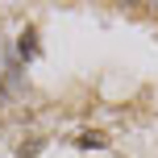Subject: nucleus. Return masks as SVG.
Segmentation results:
<instances>
[{
	"instance_id": "1",
	"label": "nucleus",
	"mask_w": 158,
	"mask_h": 158,
	"mask_svg": "<svg viewBox=\"0 0 158 158\" xmlns=\"http://www.w3.org/2000/svg\"><path fill=\"white\" fill-rule=\"evenodd\" d=\"M75 146H79V150H104V146H108V137L96 133V129H87V133H79V137H75Z\"/></svg>"
},
{
	"instance_id": "2",
	"label": "nucleus",
	"mask_w": 158,
	"mask_h": 158,
	"mask_svg": "<svg viewBox=\"0 0 158 158\" xmlns=\"http://www.w3.org/2000/svg\"><path fill=\"white\" fill-rule=\"evenodd\" d=\"M33 38H38L33 29H25V33H21V54H38V46H33Z\"/></svg>"
},
{
	"instance_id": "3",
	"label": "nucleus",
	"mask_w": 158,
	"mask_h": 158,
	"mask_svg": "<svg viewBox=\"0 0 158 158\" xmlns=\"http://www.w3.org/2000/svg\"><path fill=\"white\" fill-rule=\"evenodd\" d=\"M38 150H42V142H33L29 150H21V158H38Z\"/></svg>"
}]
</instances>
